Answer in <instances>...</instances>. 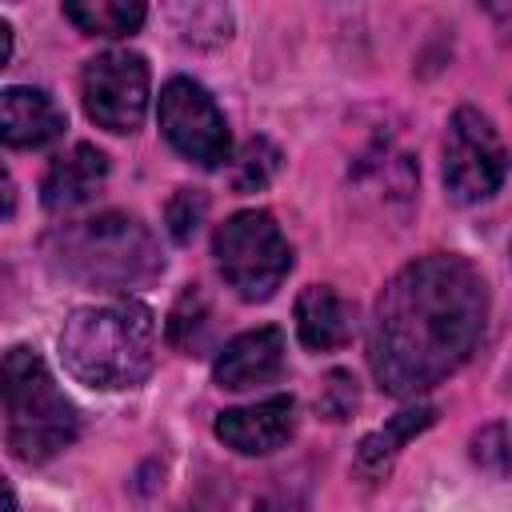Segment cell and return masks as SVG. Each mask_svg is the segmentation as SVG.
Masks as SVG:
<instances>
[{
    "label": "cell",
    "mask_w": 512,
    "mask_h": 512,
    "mask_svg": "<svg viewBox=\"0 0 512 512\" xmlns=\"http://www.w3.org/2000/svg\"><path fill=\"white\" fill-rule=\"evenodd\" d=\"M472 460L480 468H488L492 476H504L512 468V428L492 424L472 440Z\"/></svg>",
    "instance_id": "obj_18"
},
{
    "label": "cell",
    "mask_w": 512,
    "mask_h": 512,
    "mask_svg": "<svg viewBox=\"0 0 512 512\" xmlns=\"http://www.w3.org/2000/svg\"><path fill=\"white\" fill-rule=\"evenodd\" d=\"M296 336L312 352H332L352 340V304L328 288V284H308L296 296Z\"/></svg>",
    "instance_id": "obj_13"
},
{
    "label": "cell",
    "mask_w": 512,
    "mask_h": 512,
    "mask_svg": "<svg viewBox=\"0 0 512 512\" xmlns=\"http://www.w3.org/2000/svg\"><path fill=\"white\" fill-rule=\"evenodd\" d=\"M108 180V156L92 144H76L72 152L56 156L40 180V200L48 212H68L96 196V188Z\"/></svg>",
    "instance_id": "obj_12"
},
{
    "label": "cell",
    "mask_w": 512,
    "mask_h": 512,
    "mask_svg": "<svg viewBox=\"0 0 512 512\" xmlns=\"http://www.w3.org/2000/svg\"><path fill=\"white\" fill-rule=\"evenodd\" d=\"M284 372V332L276 324L248 328L236 340H228L212 364V380L228 392H244L256 384H268Z\"/></svg>",
    "instance_id": "obj_9"
},
{
    "label": "cell",
    "mask_w": 512,
    "mask_h": 512,
    "mask_svg": "<svg viewBox=\"0 0 512 512\" xmlns=\"http://www.w3.org/2000/svg\"><path fill=\"white\" fill-rule=\"evenodd\" d=\"M48 252L68 276L96 288L144 284L164 268L152 232L124 212H104L64 224L60 232H52Z\"/></svg>",
    "instance_id": "obj_4"
},
{
    "label": "cell",
    "mask_w": 512,
    "mask_h": 512,
    "mask_svg": "<svg viewBox=\"0 0 512 512\" xmlns=\"http://www.w3.org/2000/svg\"><path fill=\"white\" fill-rule=\"evenodd\" d=\"M488 288L452 252L404 264L380 292L368 332V364L384 392L416 396L448 380L480 344Z\"/></svg>",
    "instance_id": "obj_1"
},
{
    "label": "cell",
    "mask_w": 512,
    "mask_h": 512,
    "mask_svg": "<svg viewBox=\"0 0 512 512\" xmlns=\"http://www.w3.org/2000/svg\"><path fill=\"white\" fill-rule=\"evenodd\" d=\"M64 16L88 36H128L144 24V4L136 0H68Z\"/></svg>",
    "instance_id": "obj_15"
},
{
    "label": "cell",
    "mask_w": 512,
    "mask_h": 512,
    "mask_svg": "<svg viewBox=\"0 0 512 512\" xmlns=\"http://www.w3.org/2000/svg\"><path fill=\"white\" fill-rule=\"evenodd\" d=\"M212 252H216V268L224 284L248 304L268 300L292 268V248L280 224L272 220V212H260V208L228 216L216 228Z\"/></svg>",
    "instance_id": "obj_5"
},
{
    "label": "cell",
    "mask_w": 512,
    "mask_h": 512,
    "mask_svg": "<svg viewBox=\"0 0 512 512\" xmlns=\"http://www.w3.org/2000/svg\"><path fill=\"white\" fill-rule=\"evenodd\" d=\"M160 132L196 168H220L228 160V148H232L224 112L188 76H172L160 88Z\"/></svg>",
    "instance_id": "obj_8"
},
{
    "label": "cell",
    "mask_w": 512,
    "mask_h": 512,
    "mask_svg": "<svg viewBox=\"0 0 512 512\" xmlns=\"http://www.w3.org/2000/svg\"><path fill=\"white\" fill-rule=\"evenodd\" d=\"M436 424V408L432 404H412V408H400L392 420H384L376 432H368L364 440H360V448H356V460H352V468H356V476L360 480H380L388 468H392V460L400 456V448L412 440V436H420L424 428H432Z\"/></svg>",
    "instance_id": "obj_14"
},
{
    "label": "cell",
    "mask_w": 512,
    "mask_h": 512,
    "mask_svg": "<svg viewBox=\"0 0 512 512\" xmlns=\"http://www.w3.org/2000/svg\"><path fill=\"white\" fill-rule=\"evenodd\" d=\"M80 432L72 400L52 380L48 364L32 348H8L4 356V440L16 460L44 464L68 448Z\"/></svg>",
    "instance_id": "obj_3"
},
{
    "label": "cell",
    "mask_w": 512,
    "mask_h": 512,
    "mask_svg": "<svg viewBox=\"0 0 512 512\" xmlns=\"http://www.w3.org/2000/svg\"><path fill=\"white\" fill-rule=\"evenodd\" d=\"M292 396H268L216 416V436L240 456H268L292 436Z\"/></svg>",
    "instance_id": "obj_10"
},
{
    "label": "cell",
    "mask_w": 512,
    "mask_h": 512,
    "mask_svg": "<svg viewBox=\"0 0 512 512\" xmlns=\"http://www.w3.org/2000/svg\"><path fill=\"white\" fill-rule=\"evenodd\" d=\"M508 176V148L492 120L476 108H456L444 136V188L460 204L488 200Z\"/></svg>",
    "instance_id": "obj_6"
},
{
    "label": "cell",
    "mask_w": 512,
    "mask_h": 512,
    "mask_svg": "<svg viewBox=\"0 0 512 512\" xmlns=\"http://www.w3.org/2000/svg\"><path fill=\"white\" fill-rule=\"evenodd\" d=\"M64 368L100 392L136 388L156 360V316L140 300H104L76 308L60 328Z\"/></svg>",
    "instance_id": "obj_2"
},
{
    "label": "cell",
    "mask_w": 512,
    "mask_h": 512,
    "mask_svg": "<svg viewBox=\"0 0 512 512\" xmlns=\"http://www.w3.org/2000/svg\"><path fill=\"white\" fill-rule=\"evenodd\" d=\"M204 216H208V196L200 188H176L172 200L164 204V224L176 244H188L200 232Z\"/></svg>",
    "instance_id": "obj_17"
},
{
    "label": "cell",
    "mask_w": 512,
    "mask_h": 512,
    "mask_svg": "<svg viewBox=\"0 0 512 512\" xmlns=\"http://www.w3.org/2000/svg\"><path fill=\"white\" fill-rule=\"evenodd\" d=\"M80 92L92 124L116 136L136 132L148 112V64L140 52H128V48L100 52L84 64Z\"/></svg>",
    "instance_id": "obj_7"
},
{
    "label": "cell",
    "mask_w": 512,
    "mask_h": 512,
    "mask_svg": "<svg viewBox=\"0 0 512 512\" xmlns=\"http://www.w3.org/2000/svg\"><path fill=\"white\" fill-rule=\"evenodd\" d=\"M68 128L60 104L40 92V88H24L12 84L0 96V136L8 148H44L52 140H60Z\"/></svg>",
    "instance_id": "obj_11"
},
{
    "label": "cell",
    "mask_w": 512,
    "mask_h": 512,
    "mask_svg": "<svg viewBox=\"0 0 512 512\" xmlns=\"http://www.w3.org/2000/svg\"><path fill=\"white\" fill-rule=\"evenodd\" d=\"M12 56V28H8V20H0V60H8Z\"/></svg>",
    "instance_id": "obj_20"
},
{
    "label": "cell",
    "mask_w": 512,
    "mask_h": 512,
    "mask_svg": "<svg viewBox=\"0 0 512 512\" xmlns=\"http://www.w3.org/2000/svg\"><path fill=\"white\" fill-rule=\"evenodd\" d=\"M316 408H320L328 420L352 416V408H356V380H352L348 372H332L328 384H324V392H320V400H316Z\"/></svg>",
    "instance_id": "obj_19"
},
{
    "label": "cell",
    "mask_w": 512,
    "mask_h": 512,
    "mask_svg": "<svg viewBox=\"0 0 512 512\" xmlns=\"http://www.w3.org/2000/svg\"><path fill=\"white\" fill-rule=\"evenodd\" d=\"M276 168H280V148L272 140L256 136L240 148V156L232 164V188L236 192H260L276 176Z\"/></svg>",
    "instance_id": "obj_16"
}]
</instances>
